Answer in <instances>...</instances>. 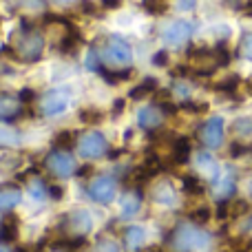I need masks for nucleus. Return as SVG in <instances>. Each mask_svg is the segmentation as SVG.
<instances>
[{"label": "nucleus", "mask_w": 252, "mask_h": 252, "mask_svg": "<svg viewBox=\"0 0 252 252\" xmlns=\"http://www.w3.org/2000/svg\"><path fill=\"white\" fill-rule=\"evenodd\" d=\"M246 252H252V239H250V244H248V250H246Z\"/></svg>", "instance_id": "nucleus-23"}, {"label": "nucleus", "mask_w": 252, "mask_h": 252, "mask_svg": "<svg viewBox=\"0 0 252 252\" xmlns=\"http://www.w3.org/2000/svg\"><path fill=\"white\" fill-rule=\"evenodd\" d=\"M139 124H142V126L157 124V115H155V111H151V109L142 111V115H139Z\"/></svg>", "instance_id": "nucleus-16"}, {"label": "nucleus", "mask_w": 252, "mask_h": 252, "mask_svg": "<svg viewBox=\"0 0 252 252\" xmlns=\"http://www.w3.org/2000/svg\"><path fill=\"white\" fill-rule=\"evenodd\" d=\"M210 219V210L208 208H197L195 213H192V221L197 223H206Z\"/></svg>", "instance_id": "nucleus-17"}, {"label": "nucleus", "mask_w": 252, "mask_h": 252, "mask_svg": "<svg viewBox=\"0 0 252 252\" xmlns=\"http://www.w3.org/2000/svg\"><path fill=\"white\" fill-rule=\"evenodd\" d=\"M144 241V230L142 228H130L128 232H126V244H128V248H139Z\"/></svg>", "instance_id": "nucleus-8"}, {"label": "nucleus", "mask_w": 252, "mask_h": 252, "mask_svg": "<svg viewBox=\"0 0 252 252\" xmlns=\"http://www.w3.org/2000/svg\"><path fill=\"white\" fill-rule=\"evenodd\" d=\"M188 155H190V144H188V139H177V144H175V148H173L175 161L184 164V161L188 159Z\"/></svg>", "instance_id": "nucleus-6"}, {"label": "nucleus", "mask_w": 252, "mask_h": 252, "mask_svg": "<svg viewBox=\"0 0 252 252\" xmlns=\"http://www.w3.org/2000/svg\"><path fill=\"white\" fill-rule=\"evenodd\" d=\"M248 89H250V93H252V80H250V82H248Z\"/></svg>", "instance_id": "nucleus-24"}, {"label": "nucleus", "mask_w": 252, "mask_h": 252, "mask_svg": "<svg viewBox=\"0 0 252 252\" xmlns=\"http://www.w3.org/2000/svg\"><path fill=\"white\" fill-rule=\"evenodd\" d=\"M153 89H155V80H144V84L135 89L133 95H135V97H142V95H146V93H151Z\"/></svg>", "instance_id": "nucleus-15"}, {"label": "nucleus", "mask_w": 252, "mask_h": 252, "mask_svg": "<svg viewBox=\"0 0 252 252\" xmlns=\"http://www.w3.org/2000/svg\"><path fill=\"white\" fill-rule=\"evenodd\" d=\"M144 9L148 13H153V16H159V13H164L168 9V4H166V0H144Z\"/></svg>", "instance_id": "nucleus-10"}, {"label": "nucleus", "mask_w": 252, "mask_h": 252, "mask_svg": "<svg viewBox=\"0 0 252 252\" xmlns=\"http://www.w3.org/2000/svg\"><path fill=\"white\" fill-rule=\"evenodd\" d=\"M97 252H118V246L115 244H104Z\"/></svg>", "instance_id": "nucleus-20"}, {"label": "nucleus", "mask_w": 252, "mask_h": 252, "mask_svg": "<svg viewBox=\"0 0 252 252\" xmlns=\"http://www.w3.org/2000/svg\"><path fill=\"white\" fill-rule=\"evenodd\" d=\"M157 201H161V204H175V195H173V190H170L168 186H161V190L157 192Z\"/></svg>", "instance_id": "nucleus-13"}, {"label": "nucleus", "mask_w": 252, "mask_h": 252, "mask_svg": "<svg viewBox=\"0 0 252 252\" xmlns=\"http://www.w3.org/2000/svg\"><path fill=\"white\" fill-rule=\"evenodd\" d=\"M244 53H246V58H248V60H252V35H248V38H246V42H244Z\"/></svg>", "instance_id": "nucleus-18"}, {"label": "nucleus", "mask_w": 252, "mask_h": 252, "mask_svg": "<svg viewBox=\"0 0 252 252\" xmlns=\"http://www.w3.org/2000/svg\"><path fill=\"white\" fill-rule=\"evenodd\" d=\"M237 87H239V78L232 75V78H226V80H221V82L217 84V91L219 93H235Z\"/></svg>", "instance_id": "nucleus-11"}, {"label": "nucleus", "mask_w": 252, "mask_h": 252, "mask_svg": "<svg viewBox=\"0 0 252 252\" xmlns=\"http://www.w3.org/2000/svg\"><path fill=\"white\" fill-rule=\"evenodd\" d=\"M113 192H115V186H113V182H100L95 186V197L100 201H109L111 197H113Z\"/></svg>", "instance_id": "nucleus-7"}, {"label": "nucleus", "mask_w": 252, "mask_h": 252, "mask_svg": "<svg viewBox=\"0 0 252 252\" xmlns=\"http://www.w3.org/2000/svg\"><path fill=\"white\" fill-rule=\"evenodd\" d=\"M201 142L208 148H217L223 142V120L221 118H210L201 126Z\"/></svg>", "instance_id": "nucleus-2"}, {"label": "nucleus", "mask_w": 252, "mask_h": 252, "mask_svg": "<svg viewBox=\"0 0 252 252\" xmlns=\"http://www.w3.org/2000/svg\"><path fill=\"white\" fill-rule=\"evenodd\" d=\"M235 128L239 130L241 135H250L252 133V118H241L235 122Z\"/></svg>", "instance_id": "nucleus-14"}, {"label": "nucleus", "mask_w": 252, "mask_h": 252, "mask_svg": "<svg viewBox=\"0 0 252 252\" xmlns=\"http://www.w3.org/2000/svg\"><path fill=\"white\" fill-rule=\"evenodd\" d=\"M166 58H168V56H166V53L161 51V53H157V56H155V62H157V64H164Z\"/></svg>", "instance_id": "nucleus-21"}, {"label": "nucleus", "mask_w": 252, "mask_h": 252, "mask_svg": "<svg viewBox=\"0 0 252 252\" xmlns=\"http://www.w3.org/2000/svg\"><path fill=\"white\" fill-rule=\"evenodd\" d=\"M173 246L179 252H201L210 246V235L195 226H182L175 232Z\"/></svg>", "instance_id": "nucleus-1"}, {"label": "nucleus", "mask_w": 252, "mask_h": 252, "mask_svg": "<svg viewBox=\"0 0 252 252\" xmlns=\"http://www.w3.org/2000/svg\"><path fill=\"white\" fill-rule=\"evenodd\" d=\"M197 0H179V9H192Z\"/></svg>", "instance_id": "nucleus-19"}, {"label": "nucleus", "mask_w": 252, "mask_h": 252, "mask_svg": "<svg viewBox=\"0 0 252 252\" xmlns=\"http://www.w3.org/2000/svg\"><path fill=\"white\" fill-rule=\"evenodd\" d=\"M102 151H104V139L100 135H91L89 137V148H84V153L87 155H100Z\"/></svg>", "instance_id": "nucleus-9"}, {"label": "nucleus", "mask_w": 252, "mask_h": 252, "mask_svg": "<svg viewBox=\"0 0 252 252\" xmlns=\"http://www.w3.org/2000/svg\"><path fill=\"white\" fill-rule=\"evenodd\" d=\"M190 31L192 29H190L188 22H173V25L164 31V40L166 42H170V44H182L184 40H188Z\"/></svg>", "instance_id": "nucleus-3"}, {"label": "nucleus", "mask_w": 252, "mask_h": 252, "mask_svg": "<svg viewBox=\"0 0 252 252\" xmlns=\"http://www.w3.org/2000/svg\"><path fill=\"white\" fill-rule=\"evenodd\" d=\"M0 252H4V250H0Z\"/></svg>", "instance_id": "nucleus-25"}, {"label": "nucleus", "mask_w": 252, "mask_h": 252, "mask_svg": "<svg viewBox=\"0 0 252 252\" xmlns=\"http://www.w3.org/2000/svg\"><path fill=\"white\" fill-rule=\"evenodd\" d=\"M109 58L113 62H128L130 60V49H128V44H124V42H113L111 44V49H109Z\"/></svg>", "instance_id": "nucleus-5"}, {"label": "nucleus", "mask_w": 252, "mask_h": 252, "mask_svg": "<svg viewBox=\"0 0 252 252\" xmlns=\"http://www.w3.org/2000/svg\"><path fill=\"white\" fill-rule=\"evenodd\" d=\"M184 190L190 192V195H201L204 192V184L195 177H186L184 179Z\"/></svg>", "instance_id": "nucleus-12"}, {"label": "nucleus", "mask_w": 252, "mask_h": 252, "mask_svg": "<svg viewBox=\"0 0 252 252\" xmlns=\"http://www.w3.org/2000/svg\"><path fill=\"white\" fill-rule=\"evenodd\" d=\"M246 16H252V0H246V7H244Z\"/></svg>", "instance_id": "nucleus-22"}, {"label": "nucleus", "mask_w": 252, "mask_h": 252, "mask_svg": "<svg viewBox=\"0 0 252 252\" xmlns=\"http://www.w3.org/2000/svg\"><path fill=\"white\" fill-rule=\"evenodd\" d=\"M215 182H217V195L219 197H230L232 192H235V173H232V168H226L223 175L219 173V177L215 179Z\"/></svg>", "instance_id": "nucleus-4"}]
</instances>
